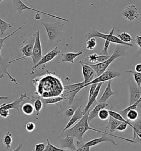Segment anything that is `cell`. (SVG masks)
<instances>
[{
  "label": "cell",
  "instance_id": "obj_49",
  "mask_svg": "<svg viewBox=\"0 0 141 151\" xmlns=\"http://www.w3.org/2000/svg\"><path fill=\"white\" fill-rule=\"evenodd\" d=\"M22 146H23V145H22V143H21L20 145H19V146L17 148H16V149H15L14 150H13L12 151H20V150L21 149V148H22Z\"/></svg>",
  "mask_w": 141,
  "mask_h": 151
},
{
  "label": "cell",
  "instance_id": "obj_51",
  "mask_svg": "<svg viewBox=\"0 0 141 151\" xmlns=\"http://www.w3.org/2000/svg\"><path fill=\"white\" fill-rule=\"evenodd\" d=\"M4 77V74H0V79H2V78H3Z\"/></svg>",
  "mask_w": 141,
  "mask_h": 151
},
{
  "label": "cell",
  "instance_id": "obj_5",
  "mask_svg": "<svg viewBox=\"0 0 141 151\" xmlns=\"http://www.w3.org/2000/svg\"><path fill=\"white\" fill-rule=\"evenodd\" d=\"M35 37H36V32L32 36H30L29 38H26L24 40H23L22 42L21 48L20 49V51L23 53V57L9 61L7 63L9 64L24 58L31 57L32 55L34 45L35 43Z\"/></svg>",
  "mask_w": 141,
  "mask_h": 151
},
{
  "label": "cell",
  "instance_id": "obj_37",
  "mask_svg": "<svg viewBox=\"0 0 141 151\" xmlns=\"http://www.w3.org/2000/svg\"><path fill=\"white\" fill-rule=\"evenodd\" d=\"M132 140L135 141V143H141V130L136 132H133V137Z\"/></svg>",
  "mask_w": 141,
  "mask_h": 151
},
{
  "label": "cell",
  "instance_id": "obj_1",
  "mask_svg": "<svg viewBox=\"0 0 141 151\" xmlns=\"http://www.w3.org/2000/svg\"><path fill=\"white\" fill-rule=\"evenodd\" d=\"M90 110H89L84 115L83 117L79 120V121L75 124V126H72L70 129H67L65 131L61 132V134H63L65 136H73L74 137H76L77 138V146H79V145L82 143H83V137L84 133H85L88 130H91L93 131H95L99 133H101L102 134H106L108 136H111L114 137L118 138L119 139H123L124 141H128V142L134 143V141L132 139H127L126 138L120 137L118 136H115L114 134H111L109 133L106 132L105 131H102L100 130H98L97 129H94L91 127L89 125V121H88V115L89 113Z\"/></svg>",
  "mask_w": 141,
  "mask_h": 151
},
{
  "label": "cell",
  "instance_id": "obj_20",
  "mask_svg": "<svg viewBox=\"0 0 141 151\" xmlns=\"http://www.w3.org/2000/svg\"><path fill=\"white\" fill-rule=\"evenodd\" d=\"M111 83L112 80L108 81V84L107 85L104 93H103L100 98L97 101V103H106L108 99L115 93L111 89Z\"/></svg>",
  "mask_w": 141,
  "mask_h": 151
},
{
  "label": "cell",
  "instance_id": "obj_12",
  "mask_svg": "<svg viewBox=\"0 0 141 151\" xmlns=\"http://www.w3.org/2000/svg\"><path fill=\"white\" fill-rule=\"evenodd\" d=\"M24 99H30L29 97L27 96L26 93L21 94L19 98L16 99L13 102L7 104V103H3L2 104L0 105V110H10V109H14L17 111L19 114H20V110L19 108L21 107V103L24 101Z\"/></svg>",
  "mask_w": 141,
  "mask_h": 151
},
{
  "label": "cell",
  "instance_id": "obj_39",
  "mask_svg": "<svg viewBox=\"0 0 141 151\" xmlns=\"http://www.w3.org/2000/svg\"><path fill=\"white\" fill-rule=\"evenodd\" d=\"M26 131L29 132L34 131L35 129V124L32 122H28L26 125Z\"/></svg>",
  "mask_w": 141,
  "mask_h": 151
},
{
  "label": "cell",
  "instance_id": "obj_15",
  "mask_svg": "<svg viewBox=\"0 0 141 151\" xmlns=\"http://www.w3.org/2000/svg\"><path fill=\"white\" fill-rule=\"evenodd\" d=\"M106 141L111 142L113 145H114L115 146L117 145V144L116 143V142H115L114 140L113 139H111V138L109 137L108 135H107L106 134H102L101 137L95 138V139H93L92 140H90L89 142L84 143L81 147H91L96 146V145L99 144L100 143H101V142H106Z\"/></svg>",
  "mask_w": 141,
  "mask_h": 151
},
{
  "label": "cell",
  "instance_id": "obj_3",
  "mask_svg": "<svg viewBox=\"0 0 141 151\" xmlns=\"http://www.w3.org/2000/svg\"><path fill=\"white\" fill-rule=\"evenodd\" d=\"M40 23L45 28L48 36V40L51 43L61 42L63 35L64 24L59 22H41Z\"/></svg>",
  "mask_w": 141,
  "mask_h": 151
},
{
  "label": "cell",
  "instance_id": "obj_27",
  "mask_svg": "<svg viewBox=\"0 0 141 151\" xmlns=\"http://www.w3.org/2000/svg\"><path fill=\"white\" fill-rule=\"evenodd\" d=\"M109 115L110 116L113 117V118H114L116 120H119L120 121H121L122 122H125L126 124H127L128 125H129L130 127H132V125L130 124V122L128 121L127 120H126V119H125L121 115L119 112H115L111 110H109Z\"/></svg>",
  "mask_w": 141,
  "mask_h": 151
},
{
  "label": "cell",
  "instance_id": "obj_30",
  "mask_svg": "<svg viewBox=\"0 0 141 151\" xmlns=\"http://www.w3.org/2000/svg\"><path fill=\"white\" fill-rule=\"evenodd\" d=\"M98 57V55L97 53L92 54L85 58V59L83 60H81V62L85 64H97Z\"/></svg>",
  "mask_w": 141,
  "mask_h": 151
},
{
  "label": "cell",
  "instance_id": "obj_7",
  "mask_svg": "<svg viewBox=\"0 0 141 151\" xmlns=\"http://www.w3.org/2000/svg\"><path fill=\"white\" fill-rule=\"evenodd\" d=\"M121 75V73L118 71H116L114 69H108L106 70L104 73H103L101 75L99 76H97V78H95L93 80L90 81L87 84L84 85L83 86V89L84 88L87 87L90 85L93 84H98L99 83H104L106 81H109L110 80L113 79L115 78L118 77Z\"/></svg>",
  "mask_w": 141,
  "mask_h": 151
},
{
  "label": "cell",
  "instance_id": "obj_26",
  "mask_svg": "<svg viewBox=\"0 0 141 151\" xmlns=\"http://www.w3.org/2000/svg\"><path fill=\"white\" fill-rule=\"evenodd\" d=\"M23 112L26 115H31L34 112V107L32 104L30 102H26L21 106Z\"/></svg>",
  "mask_w": 141,
  "mask_h": 151
},
{
  "label": "cell",
  "instance_id": "obj_2",
  "mask_svg": "<svg viewBox=\"0 0 141 151\" xmlns=\"http://www.w3.org/2000/svg\"><path fill=\"white\" fill-rule=\"evenodd\" d=\"M123 45H118L116 48L115 49L114 52L112 55H111L110 58L105 62L97 63L95 64H86L90 67H92L93 69L94 70L97 76L101 75L107 70L108 68L113 62H114L115 59L119 58L120 57L125 55V48L122 46Z\"/></svg>",
  "mask_w": 141,
  "mask_h": 151
},
{
  "label": "cell",
  "instance_id": "obj_44",
  "mask_svg": "<svg viewBox=\"0 0 141 151\" xmlns=\"http://www.w3.org/2000/svg\"><path fill=\"white\" fill-rule=\"evenodd\" d=\"M97 85L98 84H93L90 85V88L89 95H88V100L90 99L93 94L94 93L95 89L97 88Z\"/></svg>",
  "mask_w": 141,
  "mask_h": 151
},
{
  "label": "cell",
  "instance_id": "obj_23",
  "mask_svg": "<svg viewBox=\"0 0 141 151\" xmlns=\"http://www.w3.org/2000/svg\"><path fill=\"white\" fill-rule=\"evenodd\" d=\"M31 101L33 102V106L34 107V110L36 112V115H39L40 112L43 107V103L38 95H34L32 97V99L31 100Z\"/></svg>",
  "mask_w": 141,
  "mask_h": 151
},
{
  "label": "cell",
  "instance_id": "obj_9",
  "mask_svg": "<svg viewBox=\"0 0 141 151\" xmlns=\"http://www.w3.org/2000/svg\"><path fill=\"white\" fill-rule=\"evenodd\" d=\"M33 62V66L35 65L39 62L40 59L43 57L42 53V47L40 41V31H38L36 32L35 43L33 49L32 55L31 56Z\"/></svg>",
  "mask_w": 141,
  "mask_h": 151
},
{
  "label": "cell",
  "instance_id": "obj_8",
  "mask_svg": "<svg viewBox=\"0 0 141 151\" xmlns=\"http://www.w3.org/2000/svg\"><path fill=\"white\" fill-rule=\"evenodd\" d=\"M127 84L129 87L130 93V105H131L137 102L140 98L141 95V88L137 85L133 77L130 78L127 80Z\"/></svg>",
  "mask_w": 141,
  "mask_h": 151
},
{
  "label": "cell",
  "instance_id": "obj_38",
  "mask_svg": "<svg viewBox=\"0 0 141 151\" xmlns=\"http://www.w3.org/2000/svg\"><path fill=\"white\" fill-rule=\"evenodd\" d=\"M110 43L109 41H108V40H105V44H104V48L101 51V55H109L108 52V48L110 46Z\"/></svg>",
  "mask_w": 141,
  "mask_h": 151
},
{
  "label": "cell",
  "instance_id": "obj_18",
  "mask_svg": "<svg viewBox=\"0 0 141 151\" xmlns=\"http://www.w3.org/2000/svg\"><path fill=\"white\" fill-rule=\"evenodd\" d=\"M104 84V83H98L97 85V88L95 89V91L94 93L93 94L92 97L90 98V99H89L88 101V103L86 105V106L84 108L83 110V112L84 115L87 112V111L90 110V108L92 106L93 104H94V102H95L97 100V98L99 95V93H100V90L101 89V86Z\"/></svg>",
  "mask_w": 141,
  "mask_h": 151
},
{
  "label": "cell",
  "instance_id": "obj_54",
  "mask_svg": "<svg viewBox=\"0 0 141 151\" xmlns=\"http://www.w3.org/2000/svg\"></svg>",
  "mask_w": 141,
  "mask_h": 151
},
{
  "label": "cell",
  "instance_id": "obj_53",
  "mask_svg": "<svg viewBox=\"0 0 141 151\" xmlns=\"http://www.w3.org/2000/svg\"></svg>",
  "mask_w": 141,
  "mask_h": 151
},
{
  "label": "cell",
  "instance_id": "obj_14",
  "mask_svg": "<svg viewBox=\"0 0 141 151\" xmlns=\"http://www.w3.org/2000/svg\"><path fill=\"white\" fill-rule=\"evenodd\" d=\"M125 18H126L130 21H132L140 16L138 9L135 5H130L126 7L122 12Z\"/></svg>",
  "mask_w": 141,
  "mask_h": 151
},
{
  "label": "cell",
  "instance_id": "obj_33",
  "mask_svg": "<svg viewBox=\"0 0 141 151\" xmlns=\"http://www.w3.org/2000/svg\"><path fill=\"white\" fill-rule=\"evenodd\" d=\"M44 151H66V150L53 146L50 142L49 139L48 138L47 139V145H46Z\"/></svg>",
  "mask_w": 141,
  "mask_h": 151
},
{
  "label": "cell",
  "instance_id": "obj_35",
  "mask_svg": "<svg viewBox=\"0 0 141 151\" xmlns=\"http://www.w3.org/2000/svg\"><path fill=\"white\" fill-rule=\"evenodd\" d=\"M110 116L109 115V112L108 109H106V108L105 109H101L100 111H99L98 117L103 121H105L109 119Z\"/></svg>",
  "mask_w": 141,
  "mask_h": 151
},
{
  "label": "cell",
  "instance_id": "obj_16",
  "mask_svg": "<svg viewBox=\"0 0 141 151\" xmlns=\"http://www.w3.org/2000/svg\"><path fill=\"white\" fill-rule=\"evenodd\" d=\"M82 106L80 105L79 107H78L76 109L73 115L71 117L70 120L68 121L67 124H66L65 127L62 130L61 132H63L66 131L67 129H70L72 126L74 125V124L77 121H79L83 117L84 114L83 111H82Z\"/></svg>",
  "mask_w": 141,
  "mask_h": 151
},
{
  "label": "cell",
  "instance_id": "obj_45",
  "mask_svg": "<svg viewBox=\"0 0 141 151\" xmlns=\"http://www.w3.org/2000/svg\"><path fill=\"white\" fill-rule=\"evenodd\" d=\"M136 42L137 45L141 49V35L137 36L136 38Z\"/></svg>",
  "mask_w": 141,
  "mask_h": 151
},
{
  "label": "cell",
  "instance_id": "obj_48",
  "mask_svg": "<svg viewBox=\"0 0 141 151\" xmlns=\"http://www.w3.org/2000/svg\"><path fill=\"white\" fill-rule=\"evenodd\" d=\"M41 18V14L36 12L35 14V19L36 20H40Z\"/></svg>",
  "mask_w": 141,
  "mask_h": 151
},
{
  "label": "cell",
  "instance_id": "obj_10",
  "mask_svg": "<svg viewBox=\"0 0 141 151\" xmlns=\"http://www.w3.org/2000/svg\"><path fill=\"white\" fill-rule=\"evenodd\" d=\"M60 52H61L58 49V48L57 47H56L52 50L50 51L48 53L46 54L44 56H43V57L40 59L39 62L32 68L31 74H32V75L34 74L36 68L40 67V66L44 65H45V64L46 63L52 61L54 58H55L60 53Z\"/></svg>",
  "mask_w": 141,
  "mask_h": 151
},
{
  "label": "cell",
  "instance_id": "obj_47",
  "mask_svg": "<svg viewBox=\"0 0 141 151\" xmlns=\"http://www.w3.org/2000/svg\"><path fill=\"white\" fill-rule=\"evenodd\" d=\"M135 71L138 73H141V63L137 64L135 67Z\"/></svg>",
  "mask_w": 141,
  "mask_h": 151
},
{
  "label": "cell",
  "instance_id": "obj_24",
  "mask_svg": "<svg viewBox=\"0 0 141 151\" xmlns=\"http://www.w3.org/2000/svg\"><path fill=\"white\" fill-rule=\"evenodd\" d=\"M122 122L116 120L110 116L109 117V121L106 128L108 130H109L111 132H114L118 127V126Z\"/></svg>",
  "mask_w": 141,
  "mask_h": 151
},
{
  "label": "cell",
  "instance_id": "obj_42",
  "mask_svg": "<svg viewBox=\"0 0 141 151\" xmlns=\"http://www.w3.org/2000/svg\"><path fill=\"white\" fill-rule=\"evenodd\" d=\"M75 110L74 108L70 107L68 109H67L65 111V115L67 117H70L73 115L75 113Z\"/></svg>",
  "mask_w": 141,
  "mask_h": 151
},
{
  "label": "cell",
  "instance_id": "obj_40",
  "mask_svg": "<svg viewBox=\"0 0 141 151\" xmlns=\"http://www.w3.org/2000/svg\"><path fill=\"white\" fill-rule=\"evenodd\" d=\"M46 146V145L45 143H40L35 144L34 151H44Z\"/></svg>",
  "mask_w": 141,
  "mask_h": 151
},
{
  "label": "cell",
  "instance_id": "obj_11",
  "mask_svg": "<svg viewBox=\"0 0 141 151\" xmlns=\"http://www.w3.org/2000/svg\"><path fill=\"white\" fill-rule=\"evenodd\" d=\"M21 28H22V27L20 26V27H19L18 28H17L14 31H13V32H12L11 33H10L8 36L5 37L4 38H0V68H1V73H2V71L4 72L5 74H6L7 76H9V78L10 80H11L12 82L15 83L16 84H18L16 80L15 79H14L13 78H12V76H11V75L9 74V72L7 71V69L8 66H6V65H5L4 62V60H3V59H2V57H1V50L2 49V48L4 46V42H5V40H7L8 38H9V37H11V36H13L14 34H15L17 32L19 31Z\"/></svg>",
  "mask_w": 141,
  "mask_h": 151
},
{
  "label": "cell",
  "instance_id": "obj_50",
  "mask_svg": "<svg viewBox=\"0 0 141 151\" xmlns=\"http://www.w3.org/2000/svg\"><path fill=\"white\" fill-rule=\"evenodd\" d=\"M8 97H4V96H0V100H4V99H7Z\"/></svg>",
  "mask_w": 141,
  "mask_h": 151
},
{
  "label": "cell",
  "instance_id": "obj_43",
  "mask_svg": "<svg viewBox=\"0 0 141 151\" xmlns=\"http://www.w3.org/2000/svg\"><path fill=\"white\" fill-rule=\"evenodd\" d=\"M127 124L125 123V122H122L121 124H119V126H118V127L116 129V130L119 131H124L127 128Z\"/></svg>",
  "mask_w": 141,
  "mask_h": 151
},
{
  "label": "cell",
  "instance_id": "obj_32",
  "mask_svg": "<svg viewBox=\"0 0 141 151\" xmlns=\"http://www.w3.org/2000/svg\"><path fill=\"white\" fill-rule=\"evenodd\" d=\"M126 73H132L133 75V79L136 83L137 85L139 87H141V73H138L136 71H132V70H126Z\"/></svg>",
  "mask_w": 141,
  "mask_h": 151
},
{
  "label": "cell",
  "instance_id": "obj_29",
  "mask_svg": "<svg viewBox=\"0 0 141 151\" xmlns=\"http://www.w3.org/2000/svg\"><path fill=\"white\" fill-rule=\"evenodd\" d=\"M120 40L126 43H130L133 40L131 36L127 32H123L121 33H119L117 36Z\"/></svg>",
  "mask_w": 141,
  "mask_h": 151
},
{
  "label": "cell",
  "instance_id": "obj_13",
  "mask_svg": "<svg viewBox=\"0 0 141 151\" xmlns=\"http://www.w3.org/2000/svg\"><path fill=\"white\" fill-rule=\"evenodd\" d=\"M79 63L81 64L82 68V74L84 78L83 82L84 85L86 84L94 79L95 73L92 68L89 65L82 62L81 61H79Z\"/></svg>",
  "mask_w": 141,
  "mask_h": 151
},
{
  "label": "cell",
  "instance_id": "obj_52",
  "mask_svg": "<svg viewBox=\"0 0 141 151\" xmlns=\"http://www.w3.org/2000/svg\"><path fill=\"white\" fill-rule=\"evenodd\" d=\"M4 0H0V3L2 2V1H3ZM24 1H26V0H24Z\"/></svg>",
  "mask_w": 141,
  "mask_h": 151
},
{
  "label": "cell",
  "instance_id": "obj_46",
  "mask_svg": "<svg viewBox=\"0 0 141 151\" xmlns=\"http://www.w3.org/2000/svg\"><path fill=\"white\" fill-rule=\"evenodd\" d=\"M76 151H90V147H80L78 149H77Z\"/></svg>",
  "mask_w": 141,
  "mask_h": 151
},
{
  "label": "cell",
  "instance_id": "obj_31",
  "mask_svg": "<svg viewBox=\"0 0 141 151\" xmlns=\"http://www.w3.org/2000/svg\"><path fill=\"white\" fill-rule=\"evenodd\" d=\"M12 27L11 24L6 22L4 20L0 18V34L1 35H3L8 29Z\"/></svg>",
  "mask_w": 141,
  "mask_h": 151
},
{
  "label": "cell",
  "instance_id": "obj_21",
  "mask_svg": "<svg viewBox=\"0 0 141 151\" xmlns=\"http://www.w3.org/2000/svg\"><path fill=\"white\" fill-rule=\"evenodd\" d=\"M83 54V52H79L77 53H70V52H68L66 53L62 54V59L61 60V62H70L75 64V58L79 57V55H82Z\"/></svg>",
  "mask_w": 141,
  "mask_h": 151
},
{
  "label": "cell",
  "instance_id": "obj_34",
  "mask_svg": "<svg viewBox=\"0 0 141 151\" xmlns=\"http://www.w3.org/2000/svg\"><path fill=\"white\" fill-rule=\"evenodd\" d=\"M97 46V40L95 38L89 39L86 42V49L89 50H92Z\"/></svg>",
  "mask_w": 141,
  "mask_h": 151
},
{
  "label": "cell",
  "instance_id": "obj_22",
  "mask_svg": "<svg viewBox=\"0 0 141 151\" xmlns=\"http://www.w3.org/2000/svg\"><path fill=\"white\" fill-rule=\"evenodd\" d=\"M40 99L43 103V107H45L48 104H55L58 102H61L66 100V97L63 96H53L48 98H41L39 96Z\"/></svg>",
  "mask_w": 141,
  "mask_h": 151
},
{
  "label": "cell",
  "instance_id": "obj_28",
  "mask_svg": "<svg viewBox=\"0 0 141 151\" xmlns=\"http://www.w3.org/2000/svg\"><path fill=\"white\" fill-rule=\"evenodd\" d=\"M12 142H13V139H12V134L9 132H6L3 138V143L6 146L7 149H9L11 148Z\"/></svg>",
  "mask_w": 141,
  "mask_h": 151
},
{
  "label": "cell",
  "instance_id": "obj_6",
  "mask_svg": "<svg viewBox=\"0 0 141 151\" xmlns=\"http://www.w3.org/2000/svg\"><path fill=\"white\" fill-rule=\"evenodd\" d=\"M12 3H13V7H14V10L16 11L19 14H22L24 10L28 9V10H31V11H35L36 12H38V13H40V14H43L48 16L51 17H53V18L66 21L67 22H69V20L66 19L65 18H62V17H60L55 16L54 14H48V13H46V12H43L41 11H39V10H38V9L31 8L30 7L26 6L25 4H24L21 0H12Z\"/></svg>",
  "mask_w": 141,
  "mask_h": 151
},
{
  "label": "cell",
  "instance_id": "obj_36",
  "mask_svg": "<svg viewBox=\"0 0 141 151\" xmlns=\"http://www.w3.org/2000/svg\"><path fill=\"white\" fill-rule=\"evenodd\" d=\"M132 125L133 132H136L141 130V119H138L133 121H129Z\"/></svg>",
  "mask_w": 141,
  "mask_h": 151
},
{
  "label": "cell",
  "instance_id": "obj_4",
  "mask_svg": "<svg viewBox=\"0 0 141 151\" xmlns=\"http://www.w3.org/2000/svg\"><path fill=\"white\" fill-rule=\"evenodd\" d=\"M115 27H113L111 31L109 34H104L101 32L98 31L97 29L94 28L92 27L89 29V31L85 34V37L87 40H88L91 38H95L98 37L100 38L103 40H105L109 41L113 43L116 44V45H127L130 47H133V45L131 43H126L122 42V40H120L118 37L116 36L113 35V33L114 32Z\"/></svg>",
  "mask_w": 141,
  "mask_h": 151
},
{
  "label": "cell",
  "instance_id": "obj_19",
  "mask_svg": "<svg viewBox=\"0 0 141 151\" xmlns=\"http://www.w3.org/2000/svg\"><path fill=\"white\" fill-rule=\"evenodd\" d=\"M109 107V105L106 103H97V105L94 107L91 111H89L88 115V121L90 122L98 117L99 111L103 109Z\"/></svg>",
  "mask_w": 141,
  "mask_h": 151
},
{
  "label": "cell",
  "instance_id": "obj_17",
  "mask_svg": "<svg viewBox=\"0 0 141 151\" xmlns=\"http://www.w3.org/2000/svg\"><path fill=\"white\" fill-rule=\"evenodd\" d=\"M74 138L73 136H66L65 138H60V148L63 150L65 148H67L72 151H77V148L74 142Z\"/></svg>",
  "mask_w": 141,
  "mask_h": 151
},
{
  "label": "cell",
  "instance_id": "obj_25",
  "mask_svg": "<svg viewBox=\"0 0 141 151\" xmlns=\"http://www.w3.org/2000/svg\"><path fill=\"white\" fill-rule=\"evenodd\" d=\"M140 115L139 111L136 109H130L126 112V117L128 121H133L137 120Z\"/></svg>",
  "mask_w": 141,
  "mask_h": 151
},
{
  "label": "cell",
  "instance_id": "obj_41",
  "mask_svg": "<svg viewBox=\"0 0 141 151\" xmlns=\"http://www.w3.org/2000/svg\"><path fill=\"white\" fill-rule=\"evenodd\" d=\"M111 55H98V59H97V63H99L103 62H105L106 60H108L109 58H110Z\"/></svg>",
  "mask_w": 141,
  "mask_h": 151
}]
</instances>
